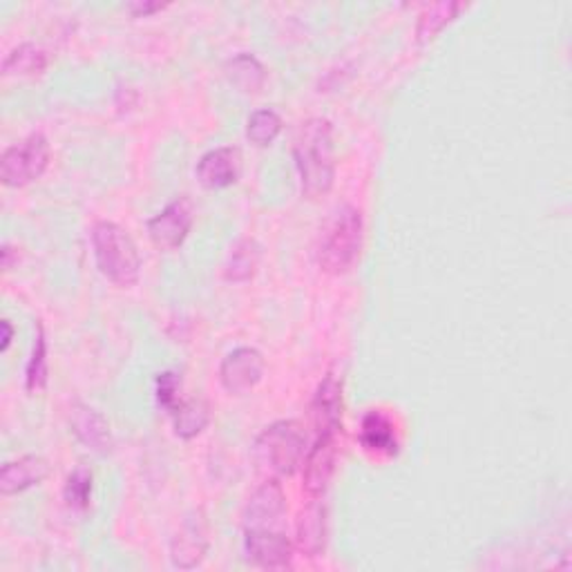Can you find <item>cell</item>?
<instances>
[{"mask_svg": "<svg viewBox=\"0 0 572 572\" xmlns=\"http://www.w3.org/2000/svg\"><path fill=\"white\" fill-rule=\"evenodd\" d=\"M294 159L307 199L324 197L335 180V146L329 119H309L294 139Z\"/></svg>", "mask_w": 572, "mask_h": 572, "instance_id": "cell-1", "label": "cell"}, {"mask_svg": "<svg viewBox=\"0 0 572 572\" xmlns=\"http://www.w3.org/2000/svg\"><path fill=\"white\" fill-rule=\"evenodd\" d=\"M363 233H365L363 213L352 204L338 206L327 219L320 236V244H318L320 268L331 275L347 273L361 255Z\"/></svg>", "mask_w": 572, "mask_h": 572, "instance_id": "cell-2", "label": "cell"}, {"mask_svg": "<svg viewBox=\"0 0 572 572\" xmlns=\"http://www.w3.org/2000/svg\"><path fill=\"white\" fill-rule=\"evenodd\" d=\"M92 249L96 268L112 284L130 289L141 275V255L126 228L114 221H96L92 226Z\"/></svg>", "mask_w": 572, "mask_h": 572, "instance_id": "cell-3", "label": "cell"}, {"mask_svg": "<svg viewBox=\"0 0 572 572\" xmlns=\"http://www.w3.org/2000/svg\"><path fill=\"white\" fill-rule=\"evenodd\" d=\"M305 454L307 438L294 421L273 423L253 443L255 464L275 477H291L302 466Z\"/></svg>", "mask_w": 572, "mask_h": 572, "instance_id": "cell-4", "label": "cell"}, {"mask_svg": "<svg viewBox=\"0 0 572 572\" xmlns=\"http://www.w3.org/2000/svg\"><path fill=\"white\" fill-rule=\"evenodd\" d=\"M49 165V144L45 135L32 133L21 144L10 146L0 159V180L10 188H23L43 178Z\"/></svg>", "mask_w": 572, "mask_h": 572, "instance_id": "cell-5", "label": "cell"}, {"mask_svg": "<svg viewBox=\"0 0 572 572\" xmlns=\"http://www.w3.org/2000/svg\"><path fill=\"white\" fill-rule=\"evenodd\" d=\"M193 221V202L188 197H180L148 221V236L159 251H175L186 242Z\"/></svg>", "mask_w": 572, "mask_h": 572, "instance_id": "cell-6", "label": "cell"}, {"mask_svg": "<svg viewBox=\"0 0 572 572\" xmlns=\"http://www.w3.org/2000/svg\"><path fill=\"white\" fill-rule=\"evenodd\" d=\"M264 378V358L253 347H238L221 361L219 380L221 387L233 393L244 396L253 391Z\"/></svg>", "mask_w": 572, "mask_h": 572, "instance_id": "cell-7", "label": "cell"}, {"mask_svg": "<svg viewBox=\"0 0 572 572\" xmlns=\"http://www.w3.org/2000/svg\"><path fill=\"white\" fill-rule=\"evenodd\" d=\"M286 496L277 479L262 483L244 507V530H282Z\"/></svg>", "mask_w": 572, "mask_h": 572, "instance_id": "cell-8", "label": "cell"}, {"mask_svg": "<svg viewBox=\"0 0 572 572\" xmlns=\"http://www.w3.org/2000/svg\"><path fill=\"white\" fill-rule=\"evenodd\" d=\"M338 436L340 432L316 434L313 447L307 451L305 459V490L311 499L324 496L329 483L335 472V456H338Z\"/></svg>", "mask_w": 572, "mask_h": 572, "instance_id": "cell-9", "label": "cell"}, {"mask_svg": "<svg viewBox=\"0 0 572 572\" xmlns=\"http://www.w3.org/2000/svg\"><path fill=\"white\" fill-rule=\"evenodd\" d=\"M244 552L253 563L271 570L289 568L294 561V544L284 530H244Z\"/></svg>", "mask_w": 572, "mask_h": 572, "instance_id": "cell-10", "label": "cell"}, {"mask_svg": "<svg viewBox=\"0 0 572 572\" xmlns=\"http://www.w3.org/2000/svg\"><path fill=\"white\" fill-rule=\"evenodd\" d=\"M240 170H242L240 150L224 146L206 152L199 159L195 168V178L206 191H221L233 186L240 180Z\"/></svg>", "mask_w": 572, "mask_h": 572, "instance_id": "cell-11", "label": "cell"}, {"mask_svg": "<svg viewBox=\"0 0 572 572\" xmlns=\"http://www.w3.org/2000/svg\"><path fill=\"white\" fill-rule=\"evenodd\" d=\"M208 552V526L202 512H195L193 517L184 522L180 533L170 544V559L175 568L191 570L204 561Z\"/></svg>", "mask_w": 572, "mask_h": 572, "instance_id": "cell-12", "label": "cell"}, {"mask_svg": "<svg viewBox=\"0 0 572 572\" xmlns=\"http://www.w3.org/2000/svg\"><path fill=\"white\" fill-rule=\"evenodd\" d=\"M70 427L75 432V436L92 451L105 456L112 451V432H110V423L105 421V416L101 412H96L90 405L83 403H75L70 410Z\"/></svg>", "mask_w": 572, "mask_h": 572, "instance_id": "cell-13", "label": "cell"}, {"mask_svg": "<svg viewBox=\"0 0 572 572\" xmlns=\"http://www.w3.org/2000/svg\"><path fill=\"white\" fill-rule=\"evenodd\" d=\"M311 416L316 434L342 430V380L335 374H327L320 382L311 403Z\"/></svg>", "mask_w": 572, "mask_h": 572, "instance_id": "cell-14", "label": "cell"}, {"mask_svg": "<svg viewBox=\"0 0 572 572\" xmlns=\"http://www.w3.org/2000/svg\"><path fill=\"white\" fill-rule=\"evenodd\" d=\"M49 474V466L43 456L27 454L16 461H10L0 470V492L3 496H12L25 492L34 485H41Z\"/></svg>", "mask_w": 572, "mask_h": 572, "instance_id": "cell-15", "label": "cell"}, {"mask_svg": "<svg viewBox=\"0 0 572 572\" xmlns=\"http://www.w3.org/2000/svg\"><path fill=\"white\" fill-rule=\"evenodd\" d=\"M327 507L322 501L313 499L298 517L296 526V546L305 557H320L327 548Z\"/></svg>", "mask_w": 572, "mask_h": 572, "instance_id": "cell-16", "label": "cell"}, {"mask_svg": "<svg viewBox=\"0 0 572 572\" xmlns=\"http://www.w3.org/2000/svg\"><path fill=\"white\" fill-rule=\"evenodd\" d=\"M358 441L365 451L376 456H396L400 451L393 421L380 410H371L363 416Z\"/></svg>", "mask_w": 572, "mask_h": 572, "instance_id": "cell-17", "label": "cell"}, {"mask_svg": "<svg viewBox=\"0 0 572 572\" xmlns=\"http://www.w3.org/2000/svg\"><path fill=\"white\" fill-rule=\"evenodd\" d=\"M226 77L244 94H258L266 83V70L253 54H238L226 64Z\"/></svg>", "mask_w": 572, "mask_h": 572, "instance_id": "cell-18", "label": "cell"}, {"mask_svg": "<svg viewBox=\"0 0 572 572\" xmlns=\"http://www.w3.org/2000/svg\"><path fill=\"white\" fill-rule=\"evenodd\" d=\"M175 423V434L184 441L195 438L202 434L210 421V410L208 403L202 398H191V400H180L178 408L170 412Z\"/></svg>", "mask_w": 572, "mask_h": 572, "instance_id": "cell-19", "label": "cell"}, {"mask_svg": "<svg viewBox=\"0 0 572 572\" xmlns=\"http://www.w3.org/2000/svg\"><path fill=\"white\" fill-rule=\"evenodd\" d=\"M466 5L464 3H434L423 10L416 25V43L425 45L434 41Z\"/></svg>", "mask_w": 572, "mask_h": 572, "instance_id": "cell-20", "label": "cell"}, {"mask_svg": "<svg viewBox=\"0 0 572 572\" xmlns=\"http://www.w3.org/2000/svg\"><path fill=\"white\" fill-rule=\"evenodd\" d=\"M45 66H47L45 52L34 43H23L5 56L3 75L5 77H30V75L43 72Z\"/></svg>", "mask_w": 572, "mask_h": 572, "instance_id": "cell-21", "label": "cell"}, {"mask_svg": "<svg viewBox=\"0 0 572 572\" xmlns=\"http://www.w3.org/2000/svg\"><path fill=\"white\" fill-rule=\"evenodd\" d=\"M279 133H282V117L275 110L266 107L251 114V119L247 124V137L258 148L271 146Z\"/></svg>", "mask_w": 572, "mask_h": 572, "instance_id": "cell-22", "label": "cell"}, {"mask_svg": "<svg viewBox=\"0 0 572 572\" xmlns=\"http://www.w3.org/2000/svg\"><path fill=\"white\" fill-rule=\"evenodd\" d=\"M258 260H260V253H258L255 242H251V240L240 242L226 262L224 277L228 282H244V279L253 277V273L258 268Z\"/></svg>", "mask_w": 572, "mask_h": 572, "instance_id": "cell-23", "label": "cell"}, {"mask_svg": "<svg viewBox=\"0 0 572 572\" xmlns=\"http://www.w3.org/2000/svg\"><path fill=\"white\" fill-rule=\"evenodd\" d=\"M25 385H27V391H32V393L43 391L47 385V345H45L43 324H38L36 338H34V352L27 363Z\"/></svg>", "mask_w": 572, "mask_h": 572, "instance_id": "cell-24", "label": "cell"}, {"mask_svg": "<svg viewBox=\"0 0 572 572\" xmlns=\"http://www.w3.org/2000/svg\"><path fill=\"white\" fill-rule=\"evenodd\" d=\"M66 503L75 510H85L90 505V496H92V474L85 468H77L66 483L64 490Z\"/></svg>", "mask_w": 572, "mask_h": 572, "instance_id": "cell-25", "label": "cell"}, {"mask_svg": "<svg viewBox=\"0 0 572 572\" xmlns=\"http://www.w3.org/2000/svg\"><path fill=\"white\" fill-rule=\"evenodd\" d=\"M180 391H182V378L175 371H163L157 376L155 382V396H157V405L161 410H165L168 414L173 412L180 403Z\"/></svg>", "mask_w": 572, "mask_h": 572, "instance_id": "cell-26", "label": "cell"}, {"mask_svg": "<svg viewBox=\"0 0 572 572\" xmlns=\"http://www.w3.org/2000/svg\"><path fill=\"white\" fill-rule=\"evenodd\" d=\"M128 10L133 12V16L141 19V16H148V14H155V12L165 10V5H163V3H130Z\"/></svg>", "mask_w": 572, "mask_h": 572, "instance_id": "cell-27", "label": "cell"}, {"mask_svg": "<svg viewBox=\"0 0 572 572\" xmlns=\"http://www.w3.org/2000/svg\"><path fill=\"white\" fill-rule=\"evenodd\" d=\"M0 327H3V345H0V350L8 352L10 345H12V338H14V327L10 320H3L0 322Z\"/></svg>", "mask_w": 572, "mask_h": 572, "instance_id": "cell-28", "label": "cell"}, {"mask_svg": "<svg viewBox=\"0 0 572 572\" xmlns=\"http://www.w3.org/2000/svg\"><path fill=\"white\" fill-rule=\"evenodd\" d=\"M12 255H14V249L10 244L3 247V268L10 271L12 268Z\"/></svg>", "mask_w": 572, "mask_h": 572, "instance_id": "cell-29", "label": "cell"}]
</instances>
